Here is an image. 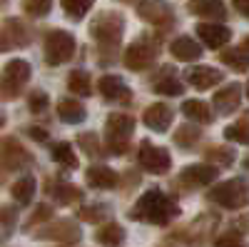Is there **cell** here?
Wrapping results in <instances>:
<instances>
[{
  "label": "cell",
  "mask_w": 249,
  "mask_h": 247,
  "mask_svg": "<svg viewBox=\"0 0 249 247\" xmlns=\"http://www.w3.org/2000/svg\"><path fill=\"white\" fill-rule=\"evenodd\" d=\"M177 212H179L177 205L170 197H164L160 190H150L137 200V205L130 210V217L144 220V222H155V225H164V222H170Z\"/></svg>",
  "instance_id": "6da1fadb"
},
{
  "label": "cell",
  "mask_w": 249,
  "mask_h": 247,
  "mask_svg": "<svg viewBox=\"0 0 249 247\" xmlns=\"http://www.w3.org/2000/svg\"><path fill=\"white\" fill-rule=\"evenodd\" d=\"M210 200L217 202V205H222V208L239 210V208H244V205H247V182L242 177L219 182L217 188H212Z\"/></svg>",
  "instance_id": "7a4b0ae2"
},
{
  "label": "cell",
  "mask_w": 249,
  "mask_h": 247,
  "mask_svg": "<svg viewBox=\"0 0 249 247\" xmlns=\"http://www.w3.org/2000/svg\"><path fill=\"white\" fill-rule=\"evenodd\" d=\"M75 53V38L65 30H53L48 35V43H45V57L50 65H62L68 63Z\"/></svg>",
  "instance_id": "3957f363"
},
{
  "label": "cell",
  "mask_w": 249,
  "mask_h": 247,
  "mask_svg": "<svg viewBox=\"0 0 249 247\" xmlns=\"http://www.w3.org/2000/svg\"><path fill=\"white\" fill-rule=\"evenodd\" d=\"M135 130V120L130 115H110L107 117V140H110V150L115 155H122L127 150V137L132 135Z\"/></svg>",
  "instance_id": "277c9868"
},
{
  "label": "cell",
  "mask_w": 249,
  "mask_h": 247,
  "mask_svg": "<svg viewBox=\"0 0 249 247\" xmlns=\"http://www.w3.org/2000/svg\"><path fill=\"white\" fill-rule=\"evenodd\" d=\"M92 35L97 38L100 45H117L122 38V18L115 13H105L97 18V23L92 25Z\"/></svg>",
  "instance_id": "5b68a950"
},
{
  "label": "cell",
  "mask_w": 249,
  "mask_h": 247,
  "mask_svg": "<svg viewBox=\"0 0 249 247\" xmlns=\"http://www.w3.org/2000/svg\"><path fill=\"white\" fill-rule=\"evenodd\" d=\"M28 77H30L28 60H10V63L3 68V75H0V88L10 90V93H18L28 82Z\"/></svg>",
  "instance_id": "8992f818"
},
{
  "label": "cell",
  "mask_w": 249,
  "mask_h": 247,
  "mask_svg": "<svg viewBox=\"0 0 249 247\" xmlns=\"http://www.w3.org/2000/svg\"><path fill=\"white\" fill-rule=\"evenodd\" d=\"M140 162L142 168L152 172V175H162L170 170V152L162 150L157 145H150V142H144V145L140 148Z\"/></svg>",
  "instance_id": "52a82bcc"
},
{
  "label": "cell",
  "mask_w": 249,
  "mask_h": 247,
  "mask_svg": "<svg viewBox=\"0 0 249 247\" xmlns=\"http://www.w3.org/2000/svg\"><path fill=\"white\" fill-rule=\"evenodd\" d=\"M155 57H157V45L140 40V43H132L130 50L124 53V63H127L130 70H144L155 63Z\"/></svg>",
  "instance_id": "ba28073f"
},
{
  "label": "cell",
  "mask_w": 249,
  "mask_h": 247,
  "mask_svg": "<svg viewBox=\"0 0 249 247\" xmlns=\"http://www.w3.org/2000/svg\"><path fill=\"white\" fill-rule=\"evenodd\" d=\"M172 117H175V113H172V108L167 105V102H157V105L144 110V122H147V128L155 130V133H164V130H167Z\"/></svg>",
  "instance_id": "9c48e42d"
},
{
  "label": "cell",
  "mask_w": 249,
  "mask_h": 247,
  "mask_svg": "<svg viewBox=\"0 0 249 247\" xmlns=\"http://www.w3.org/2000/svg\"><path fill=\"white\" fill-rule=\"evenodd\" d=\"M197 35L204 45H210V48H222L224 43H230V28L227 25H219V23H202L197 28Z\"/></svg>",
  "instance_id": "30bf717a"
},
{
  "label": "cell",
  "mask_w": 249,
  "mask_h": 247,
  "mask_svg": "<svg viewBox=\"0 0 249 247\" xmlns=\"http://www.w3.org/2000/svg\"><path fill=\"white\" fill-rule=\"evenodd\" d=\"M187 80H190L197 90H207V88L217 85V82H222V73H219V70H214V68L195 65V68L187 70Z\"/></svg>",
  "instance_id": "8fae6325"
},
{
  "label": "cell",
  "mask_w": 249,
  "mask_h": 247,
  "mask_svg": "<svg viewBox=\"0 0 249 247\" xmlns=\"http://www.w3.org/2000/svg\"><path fill=\"white\" fill-rule=\"evenodd\" d=\"M100 90H102V95H105L107 100H120V102H124V100L132 97L130 88L124 85V80L117 77V75H105V77H102V80H100Z\"/></svg>",
  "instance_id": "7c38bea8"
},
{
  "label": "cell",
  "mask_w": 249,
  "mask_h": 247,
  "mask_svg": "<svg viewBox=\"0 0 249 247\" xmlns=\"http://www.w3.org/2000/svg\"><path fill=\"white\" fill-rule=\"evenodd\" d=\"M217 177V168L214 165H192V168L182 170V182L187 185H210Z\"/></svg>",
  "instance_id": "4fadbf2b"
},
{
  "label": "cell",
  "mask_w": 249,
  "mask_h": 247,
  "mask_svg": "<svg viewBox=\"0 0 249 247\" xmlns=\"http://www.w3.org/2000/svg\"><path fill=\"white\" fill-rule=\"evenodd\" d=\"M239 100H242V88L239 85H230V88H224L214 95V110L227 115V113H232L237 105H239Z\"/></svg>",
  "instance_id": "5bb4252c"
},
{
  "label": "cell",
  "mask_w": 249,
  "mask_h": 247,
  "mask_svg": "<svg viewBox=\"0 0 249 247\" xmlns=\"http://www.w3.org/2000/svg\"><path fill=\"white\" fill-rule=\"evenodd\" d=\"M88 182L97 190H112L117 185V175L110 168H105V165H92L88 170Z\"/></svg>",
  "instance_id": "9a60e30c"
},
{
  "label": "cell",
  "mask_w": 249,
  "mask_h": 247,
  "mask_svg": "<svg viewBox=\"0 0 249 247\" xmlns=\"http://www.w3.org/2000/svg\"><path fill=\"white\" fill-rule=\"evenodd\" d=\"M37 237H53V240H65V242H72V240H80V230L72 220H60L55 222L48 232H37Z\"/></svg>",
  "instance_id": "2e32d148"
},
{
  "label": "cell",
  "mask_w": 249,
  "mask_h": 247,
  "mask_svg": "<svg viewBox=\"0 0 249 247\" xmlns=\"http://www.w3.org/2000/svg\"><path fill=\"white\" fill-rule=\"evenodd\" d=\"M170 50H172V55H175L177 60H197V57L202 55V48L195 43L192 38H187V35H182V38L172 40Z\"/></svg>",
  "instance_id": "e0dca14e"
},
{
  "label": "cell",
  "mask_w": 249,
  "mask_h": 247,
  "mask_svg": "<svg viewBox=\"0 0 249 247\" xmlns=\"http://www.w3.org/2000/svg\"><path fill=\"white\" fill-rule=\"evenodd\" d=\"M190 13L202 15V18H222L224 3L222 0H190Z\"/></svg>",
  "instance_id": "ac0fdd59"
},
{
  "label": "cell",
  "mask_w": 249,
  "mask_h": 247,
  "mask_svg": "<svg viewBox=\"0 0 249 247\" xmlns=\"http://www.w3.org/2000/svg\"><path fill=\"white\" fill-rule=\"evenodd\" d=\"M140 15L152 20V23H162V20L170 18V8H167V3H162V0H147V3L140 5Z\"/></svg>",
  "instance_id": "d6986e66"
},
{
  "label": "cell",
  "mask_w": 249,
  "mask_h": 247,
  "mask_svg": "<svg viewBox=\"0 0 249 247\" xmlns=\"http://www.w3.org/2000/svg\"><path fill=\"white\" fill-rule=\"evenodd\" d=\"M97 242L105 245V247H122L124 245V230L120 228L117 222L105 225L100 232H97Z\"/></svg>",
  "instance_id": "ffe728a7"
},
{
  "label": "cell",
  "mask_w": 249,
  "mask_h": 247,
  "mask_svg": "<svg viewBox=\"0 0 249 247\" xmlns=\"http://www.w3.org/2000/svg\"><path fill=\"white\" fill-rule=\"evenodd\" d=\"M57 115H60L62 122H82L85 120V108H82L80 102H72V100H60Z\"/></svg>",
  "instance_id": "44dd1931"
},
{
  "label": "cell",
  "mask_w": 249,
  "mask_h": 247,
  "mask_svg": "<svg viewBox=\"0 0 249 247\" xmlns=\"http://www.w3.org/2000/svg\"><path fill=\"white\" fill-rule=\"evenodd\" d=\"M13 200L20 205H28L35 195V180L33 177H20L18 182H13V190H10Z\"/></svg>",
  "instance_id": "7402d4cb"
},
{
  "label": "cell",
  "mask_w": 249,
  "mask_h": 247,
  "mask_svg": "<svg viewBox=\"0 0 249 247\" xmlns=\"http://www.w3.org/2000/svg\"><path fill=\"white\" fill-rule=\"evenodd\" d=\"M182 113H184V117H190L192 122H207L210 120V105L207 102H202V100H187L184 105H182Z\"/></svg>",
  "instance_id": "603a6c76"
},
{
  "label": "cell",
  "mask_w": 249,
  "mask_h": 247,
  "mask_svg": "<svg viewBox=\"0 0 249 247\" xmlns=\"http://www.w3.org/2000/svg\"><path fill=\"white\" fill-rule=\"evenodd\" d=\"M68 88H70L75 95H90V93H92L90 75H88L85 70H72L70 77H68Z\"/></svg>",
  "instance_id": "cb8c5ba5"
},
{
  "label": "cell",
  "mask_w": 249,
  "mask_h": 247,
  "mask_svg": "<svg viewBox=\"0 0 249 247\" xmlns=\"http://www.w3.org/2000/svg\"><path fill=\"white\" fill-rule=\"evenodd\" d=\"M53 157L62 165V168H77V157H75V152H72V145L70 142H57V145L53 148Z\"/></svg>",
  "instance_id": "d4e9b609"
},
{
  "label": "cell",
  "mask_w": 249,
  "mask_h": 247,
  "mask_svg": "<svg viewBox=\"0 0 249 247\" xmlns=\"http://www.w3.org/2000/svg\"><path fill=\"white\" fill-rule=\"evenodd\" d=\"M155 90H157L160 95H182V93H184V85H182L175 75H167V77L157 80Z\"/></svg>",
  "instance_id": "484cf974"
},
{
  "label": "cell",
  "mask_w": 249,
  "mask_h": 247,
  "mask_svg": "<svg viewBox=\"0 0 249 247\" xmlns=\"http://www.w3.org/2000/svg\"><path fill=\"white\" fill-rule=\"evenodd\" d=\"M224 63H230V65H234L237 70H247V45H239V48H234L232 53H224Z\"/></svg>",
  "instance_id": "4316f807"
},
{
  "label": "cell",
  "mask_w": 249,
  "mask_h": 247,
  "mask_svg": "<svg viewBox=\"0 0 249 247\" xmlns=\"http://www.w3.org/2000/svg\"><path fill=\"white\" fill-rule=\"evenodd\" d=\"M60 3H62V8H65V13H70L72 18H82L90 10L92 0H60Z\"/></svg>",
  "instance_id": "83f0119b"
},
{
  "label": "cell",
  "mask_w": 249,
  "mask_h": 247,
  "mask_svg": "<svg viewBox=\"0 0 249 247\" xmlns=\"http://www.w3.org/2000/svg\"><path fill=\"white\" fill-rule=\"evenodd\" d=\"M53 195H55L60 202H72V200L80 197V190L72 188V185H68V182H57L55 190H53Z\"/></svg>",
  "instance_id": "f1b7e54d"
},
{
  "label": "cell",
  "mask_w": 249,
  "mask_h": 247,
  "mask_svg": "<svg viewBox=\"0 0 249 247\" xmlns=\"http://www.w3.org/2000/svg\"><path fill=\"white\" fill-rule=\"evenodd\" d=\"M107 215H110V210L105 208V205H92V208L80 210V217L82 220H90V222H100V220H105Z\"/></svg>",
  "instance_id": "f546056e"
},
{
  "label": "cell",
  "mask_w": 249,
  "mask_h": 247,
  "mask_svg": "<svg viewBox=\"0 0 249 247\" xmlns=\"http://www.w3.org/2000/svg\"><path fill=\"white\" fill-rule=\"evenodd\" d=\"M224 137L227 140H232V142H247V120H239L237 125H232V128H227L224 130Z\"/></svg>",
  "instance_id": "4dcf8cb0"
},
{
  "label": "cell",
  "mask_w": 249,
  "mask_h": 247,
  "mask_svg": "<svg viewBox=\"0 0 249 247\" xmlns=\"http://www.w3.org/2000/svg\"><path fill=\"white\" fill-rule=\"evenodd\" d=\"M199 137V130H195L192 125H184V128H179L177 130V135H175V140L179 142L182 148H190V145H195L192 140H197Z\"/></svg>",
  "instance_id": "1f68e13d"
},
{
  "label": "cell",
  "mask_w": 249,
  "mask_h": 247,
  "mask_svg": "<svg viewBox=\"0 0 249 247\" xmlns=\"http://www.w3.org/2000/svg\"><path fill=\"white\" fill-rule=\"evenodd\" d=\"M50 5H53V0H28L25 3L28 13H33V15H45L50 10Z\"/></svg>",
  "instance_id": "d6a6232c"
},
{
  "label": "cell",
  "mask_w": 249,
  "mask_h": 247,
  "mask_svg": "<svg viewBox=\"0 0 249 247\" xmlns=\"http://www.w3.org/2000/svg\"><path fill=\"white\" fill-rule=\"evenodd\" d=\"M80 145H82V150H85L88 155H97V152H100V145H97V137H95V135H90V133H85V135H80Z\"/></svg>",
  "instance_id": "836d02e7"
},
{
  "label": "cell",
  "mask_w": 249,
  "mask_h": 247,
  "mask_svg": "<svg viewBox=\"0 0 249 247\" xmlns=\"http://www.w3.org/2000/svg\"><path fill=\"white\" fill-rule=\"evenodd\" d=\"M45 108H48V95L40 93V90L33 93V95H30V110H33V113H43Z\"/></svg>",
  "instance_id": "e575fe53"
},
{
  "label": "cell",
  "mask_w": 249,
  "mask_h": 247,
  "mask_svg": "<svg viewBox=\"0 0 249 247\" xmlns=\"http://www.w3.org/2000/svg\"><path fill=\"white\" fill-rule=\"evenodd\" d=\"M207 157H210V160H219V165H230L232 162V155L224 152V150H212Z\"/></svg>",
  "instance_id": "d590c367"
},
{
  "label": "cell",
  "mask_w": 249,
  "mask_h": 247,
  "mask_svg": "<svg viewBox=\"0 0 249 247\" xmlns=\"http://www.w3.org/2000/svg\"><path fill=\"white\" fill-rule=\"evenodd\" d=\"M217 247H244L239 237H232V235H227V237H219L217 240Z\"/></svg>",
  "instance_id": "8d00e7d4"
},
{
  "label": "cell",
  "mask_w": 249,
  "mask_h": 247,
  "mask_svg": "<svg viewBox=\"0 0 249 247\" xmlns=\"http://www.w3.org/2000/svg\"><path fill=\"white\" fill-rule=\"evenodd\" d=\"M0 220H3L5 225H13L15 222V212L10 208H3V210H0Z\"/></svg>",
  "instance_id": "74e56055"
},
{
  "label": "cell",
  "mask_w": 249,
  "mask_h": 247,
  "mask_svg": "<svg viewBox=\"0 0 249 247\" xmlns=\"http://www.w3.org/2000/svg\"><path fill=\"white\" fill-rule=\"evenodd\" d=\"M48 215H50V208H48V205H43V208H37V215L30 217V222H40V220L48 217Z\"/></svg>",
  "instance_id": "f35d334b"
},
{
  "label": "cell",
  "mask_w": 249,
  "mask_h": 247,
  "mask_svg": "<svg viewBox=\"0 0 249 247\" xmlns=\"http://www.w3.org/2000/svg\"><path fill=\"white\" fill-rule=\"evenodd\" d=\"M30 135H33V137H37L40 142H48V135H45L43 130H37V128H33V130H30Z\"/></svg>",
  "instance_id": "ab89813d"
},
{
  "label": "cell",
  "mask_w": 249,
  "mask_h": 247,
  "mask_svg": "<svg viewBox=\"0 0 249 247\" xmlns=\"http://www.w3.org/2000/svg\"><path fill=\"white\" fill-rule=\"evenodd\" d=\"M232 3H234V8L239 13H247V0H232Z\"/></svg>",
  "instance_id": "60d3db41"
},
{
  "label": "cell",
  "mask_w": 249,
  "mask_h": 247,
  "mask_svg": "<svg viewBox=\"0 0 249 247\" xmlns=\"http://www.w3.org/2000/svg\"><path fill=\"white\" fill-rule=\"evenodd\" d=\"M3 125H5V117H3V115H0V128H3Z\"/></svg>",
  "instance_id": "b9f144b4"
}]
</instances>
